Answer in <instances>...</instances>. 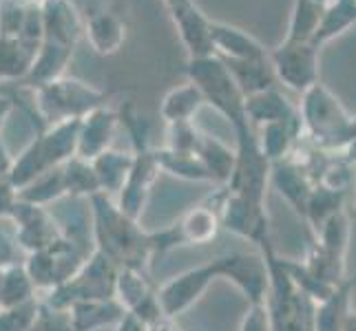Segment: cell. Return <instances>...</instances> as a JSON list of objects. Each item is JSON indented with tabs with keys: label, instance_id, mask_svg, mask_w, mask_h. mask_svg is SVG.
Masks as SVG:
<instances>
[{
	"label": "cell",
	"instance_id": "6da1fadb",
	"mask_svg": "<svg viewBox=\"0 0 356 331\" xmlns=\"http://www.w3.org/2000/svg\"><path fill=\"white\" fill-rule=\"evenodd\" d=\"M299 117L318 151H346V146L356 137V117L348 113L339 97L321 82L312 84L303 93Z\"/></svg>",
	"mask_w": 356,
	"mask_h": 331
},
{
	"label": "cell",
	"instance_id": "7a4b0ae2",
	"mask_svg": "<svg viewBox=\"0 0 356 331\" xmlns=\"http://www.w3.org/2000/svg\"><path fill=\"white\" fill-rule=\"evenodd\" d=\"M188 76L204 95V100L213 102L222 113L235 124L239 142L250 139V124L245 119V97L237 87L235 78L228 71V67L217 56L206 58H191Z\"/></svg>",
	"mask_w": 356,
	"mask_h": 331
},
{
	"label": "cell",
	"instance_id": "3957f363",
	"mask_svg": "<svg viewBox=\"0 0 356 331\" xmlns=\"http://www.w3.org/2000/svg\"><path fill=\"white\" fill-rule=\"evenodd\" d=\"M270 62L277 78L292 91L305 93L318 82V49L312 42H284L270 53Z\"/></svg>",
	"mask_w": 356,
	"mask_h": 331
},
{
	"label": "cell",
	"instance_id": "277c9868",
	"mask_svg": "<svg viewBox=\"0 0 356 331\" xmlns=\"http://www.w3.org/2000/svg\"><path fill=\"white\" fill-rule=\"evenodd\" d=\"M217 274H224L241 287V291L250 298L252 305H261L270 287L268 263L257 256L232 254L217 261Z\"/></svg>",
	"mask_w": 356,
	"mask_h": 331
},
{
	"label": "cell",
	"instance_id": "5b68a950",
	"mask_svg": "<svg viewBox=\"0 0 356 331\" xmlns=\"http://www.w3.org/2000/svg\"><path fill=\"white\" fill-rule=\"evenodd\" d=\"M211 44H213V56L219 53V60H266L268 53L257 42L248 31L230 27L224 22H211Z\"/></svg>",
	"mask_w": 356,
	"mask_h": 331
},
{
	"label": "cell",
	"instance_id": "8992f818",
	"mask_svg": "<svg viewBox=\"0 0 356 331\" xmlns=\"http://www.w3.org/2000/svg\"><path fill=\"white\" fill-rule=\"evenodd\" d=\"M100 93L84 87L78 80H54L42 84V102L58 110L60 115H76L89 110L100 102Z\"/></svg>",
	"mask_w": 356,
	"mask_h": 331
},
{
	"label": "cell",
	"instance_id": "52a82bcc",
	"mask_svg": "<svg viewBox=\"0 0 356 331\" xmlns=\"http://www.w3.org/2000/svg\"><path fill=\"white\" fill-rule=\"evenodd\" d=\"M42 7V24L44 40H54L60 44L73 46L82 33V22L76 7L69 0H44Z\"/></svg>",
	"mask_w": 356,
	"mask_h": 331
},
{
	"label": "cell",
	"instance_id": "ba28073f",
	"mask_svg": "<svg viewBox=\"0 0 356 331\" xmlns=\"http://www.w3.org/2000/svg\"><path fill=\"white\" fill-rule=\"evenodd\" d=\"M356 287V278H346L327 298L314 303L312 331H341L350 314V294Z\"/></svg>",
	"mask_w": 356,
	"mask_h": 331
},
{
	"label": "cell",
	"instance_id": "9c48e42d",
	"mask_svg": "<svg viewBox=\"0 0 356 331\" xmlns=\"http://www.w3.org/2000/svg\"><path fill=\"white\" fill-rule=\"evenodd\" d=\"M243 108H245L248 124L252 121V124H259V126L275 124V121H288L299 115L297 110H294V106L277 89H266V91L248 95Z\"/></svg>",
	"mask_w": 356,
	"mask_h": 331
},
{
	"label": "cell",
	"instance_id": "30bf717a",
	"mask_svg": "<svg viewBox=\"0 0 356 331\" xmlns=\"http://www.w3.org/2000/svg\"><path fill=\"white\" fill-rule=\"evenodd\" d=\"M84 33H87V40L97 53H115L127 38V27L115 14H108V11H97L91 14L87 24H84Z\"/></svg>",
	"mask_w": 356,
	"mask_h": 331
},
{
	"label": "cell",
	"instance_id": "8fae6325",
	"mask_svg": "<svg viewBox=\"0 0 356 331\" xmlns=\"http://www.w3.org/2000/svg\"><path fill=\"white\" fill-rule=\"evenodd\" d=\"M275 186L294 207V212L305 217V207H308L310 194L314 190V183L305 175V170L294 164H279L275 168Z\"/></svg>",
	"mask_w": 356,
	"mask_h": 331
},
{
	"label": "cell",
	"instance_id": "7c38bea8",
	"mask_svg": "<svg viewBox=\"0 0 356 331\" xmlns=\"http://www.w3.org/2000/svg\"><path fill=\"white\" fill-rule=\"evenodd\" d=\"M40 44L20 38H3L0 35V78L14 80L27 76Z\"/></svg>",
	"mask_w": 356,
	"mask_h": 331
},
{
	"label": "cell",
	"instance_id": "4fadbf2b",
	"mask_svg": "<svg viewBox=\"0 0 356 331\" xmlns=\"http://www.w3.org/2000/svg\"><path fill=\"white\" fill-rule=\"evenodd\" d=\"M301 126V117L297 115L288 121H275V124L261 126V137L257 142V148L268 159V162H284V157L290 153V146L294 142Z\"/></svg>",
	"mask_w": 356,
	"mask_h": 331
},
{
	"label": "cell",
	"instance_id": "5bb4252c",
	"mask_svg": "<svg viewBox=\"0 0 356 331\" xmlns=\"http://www.w3.org/2000/svg\"><path fill=\"white\" fill-rule=\"evenodd\" d=\"M213 276H217V263L200 267V269H195V272H188L186 276L177 278V283L170 285L164 294L168 312L186 307L191 300H195L206 289V285L211 283Z\"/></svg>",
	"mask_w": 356,
	"mask_h": 331
},
{
	"label": "cell",
	"instance_id": "9a60e30c",
	"mask_svg": "<svg viewBox=\"0 0 356 331\" xmlns=\"http://www.w3.org/2000/svg\"><path fill=\"white\" fill-rule=\"evenodd\" d=\"M222 62L232 73V78H235L243 97L273 89L275 71L266 65V60H243V62H237V60H222Z\"/></svg>",
	"mask_w": 356,
	"mask_h": 331
},
{
	"label": "cell",
	"instance_id": "2e32d148",
	"mask_svg": "<svg viewBox=\"0 0 356 331\" xmlns=\"http://www.w3.org/2000/svg\"><path fill=\"white\" fill-rule=\"evenodd\" d=\"M71 51L73 46H67V44H60V42H54V40H42L38 53H35V60L29 69V80L31 82H40V84H49L54 82L60 71L65 69V65L69 62L71 58Z\"/></svg>",
	"mask_w": 356,
	"mask_h": 331
},
{
	"label": "cell",
	"instance_id": "e0dca14e",
	"mask_svg": "<svg viewBox=\"0 0 356 331\" xmlns=\"http://www.w3.org/2000/svg\"><path fill=\"white\" fill-rule=\"evenodd\" d=\"M115 124V115L111 110L104 108H95L89 113L87 121H80V133H78V144H80V153L84 157H93L97 155L104 144L108 142V135Z\"/></svg>",
	"mask_w": 356,
	"mask_h": 331
},
{
	"label": "cell",
	"instance_id": "ac0fdd59",
	"mask_svg": "<svg viewBox=\"0 0 356 331\" xmlns=\"http://www.w3.org/2000/svg\"><path fill=\"white\" fill-rule=\"evenodd\" d=\"M323 14H325V7L312 3V0H294L290 27H288V35L284 42H292V44L312 42L316 29L321 27Z\"/></svg>",
	"mask_w": 356,
	"mask_h": 331
},
{
	"label": "cell",
	"instance_id": "d6986e66",
	"mask_svg": "<svg viewBox=\"0 0 356 331\" xmlns=\"http://www.w3.org/2000/svg\"><path fill=\"white\" fill-rule=\"evenodd\" d=\"M350 235H352V217L343 207L341 212L330 217L323 223V228L316 232V243L330 254L339 256V259H348Z\"/></svg>",
	"mask_w": 356,
	"mask_h": 331
},
{
	"label": "cell",
	"instance_id": "ffe728a7",
	"mask_svg": "<svg viewBox=\"0 0 356 331\" xmlns=\"http://www.w3.org/2000/svg\"><path fill=\"white\" fill-rule=\"evenodd\" d=\"M343 199H346V194H343V192L330 190L325 186H318V183H314V190L310 194V201H308L305 217H303L312 226L314 235L323 228V223L330 217H334L337 212L343 210Z\"/></svg>",
	"mask_w": 356,
	"mask_h": 331
},
{
	"label": "cell",
	"instance_id": "44dd1931",
	"mask_svg": "<svg viewBox=\"0 0 356 331\" xmlns=\"http://www.w3.org/2000/svg\"><path fill=\"white\" fill-rule=\"evenodd\" d=\"M197 151L202 157V164L206 166L208 175L217 177V179H230L232 173H235L237 166V155L222 142H217L213 137H202L197 142Z\"/></svg>",
	"mask_w": 356,
	"mask_h": 331
},
{
	"label": "cell",
	"instance_id": "7402d4cb",
	"mask_svg": "<svg viewBox=\"0 0 356 331\" xmlns=\"http://www.w3.org/2000/svg\"><path fill=\"white\" fill-rule=\"evenodd\" d=\"M202 102H204L202 91L195 84H188V87H181L175 89L173 93H168L162 106V113L170 121H184Z\"/></svg>",
	"mask_w": 356,
	"mask_h": 331
},
{
	"label": "cell",
	"instance_id": "603a6c76",
	"mask_svg": "<svg viewBox=\"0 0 356 331\" xmlns=\"http://www.w3.org/2000/svg\"><path fill=\"white\" fill-rule=\"evenodd\" d=\"M27 7L20 0H0V35L3 38H20Z\"/></svg>",
	"mask_w": 356,
	"mask_h": 331
},
{
	"label": "cell",
	"instance_id": "cb8c5ba5",
	"mask_svg": "<svg viewBox=\"0 0 356 331\" xmlns=\"http://www.w3.org/2000/svg\"><path fill=\"white\" fill-rule=\"evenodd\" d=\"M354 166L352 162H348L346 157L343 159H337V162L327 164L321 173V179H318V186H325L330 190H337V192H343L350 188V183L354 181Z\"/></svg>",
	"mask_w": 356,
	"mask_h": 331
},
{
	"label": "cell",
	"instance_id": "d4e9b609",
	"mask_svg": "<svg viewBox=\"0 0 356 331\" xmlns=\"http://www.w3.org/2000/svg\"><path fill=\"white\" fill-rule=\"evenodd\" d=\"M241 331H273V327H270V316L264 303L252 305V309L243 318Z\"/></svg>",
	"mask_w": 356,
	"mask_h": 331
},
{
	"label": "cell",
	"instance_id": "484cf974",
	"mask_svg": "<svg viewBox=\"0 0 356 331\" xmlns=\"http://www.w3.org/2000/svg\"><path fill=\"white\" fill-rule=\"evenodd\" d=\"M343 153H346V159H348V162L356 164V137L346 146V151H343Z\"/></svg>",
	"mask_w": 356,
	"mask_h": 331
},
{
	"label": "cell",
	"instance_id": "4316f807",
	"mask_svg": "<svg viewBox=\"0 0 356 331\" xmlns=\"http://www.w3.org/2000/svg\"><path fill=\"white\" fill-rule=\"evenodd\" d=\"M341 331H356V312L350 309V314L346 318V323H343V329Z\"/></svg>",
	"mask_w": 356,
	"mask_h": 331
},
{
	"label": "cell",
	"instance_id": "83f0119b",
	"mask_svg": "<svg viewBox=\"0 0 356 331\" xmlns=\"http://www.w3.org/2000/svg\"><path fill=\"white\" fill-rule=\"evenodd\" d=\"M164 3L168 5V9H170V14H175L177 9H181L184 5H188L191 0H164Z\"/></svg>",
	"mask_w": 356,
	"mask_h": 331
},
{
	"label": "cell",
	"instance_id": "f1b7e54d",
	"mask_svg": "<svg viewBox=\"0 0 356 331\" xmlns=\"http://www.w3.org/2000/svg\"><path fill=\"white\" fill-rule=\"evenodd\" d=\"M7 108H9V100H0V119L7 113Z\"/></svg>",
	"mask_w": 356,
	"mask_h": 331
},
{
	"label": "cell",
	"instance_id": "f546056e",
	"mask_svg": "<svg viewBox=\"0 0 356 331\" xmlns=\"http://www.w3.org/2000/svg\"><path fill=\"white\" fill-rule=\"evenodd\" d=\"M312 3H316V5H321V7H327L332 0H312Z\"/></svg>",
	"mask_w": 356,
	"mask_h": 331
},
{
	"label": "cell",
	"instance_id": "4dcf8cb0",
	"mask_svg": "<svg viewBox=\"0 0 356 331\" xmlns=\"http://www.w3.org/2000/svg\"><path fill=\"white\" fill-rule=\"evenodd\" d=\"M352 217H354V221H356V205H354V212H352Z\"/></svg>",
	"mask_w": 356,
	"mask_h": 331
}]
</instances>
